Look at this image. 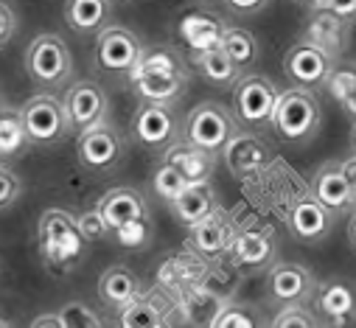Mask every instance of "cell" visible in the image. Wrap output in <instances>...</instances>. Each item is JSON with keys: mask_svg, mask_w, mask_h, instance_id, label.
Returning a JSON list of instances; mask_svg holds the SVG:
<instances>
[{"mask_svg": "<svg viewBox=\"0 0 356 328\" xmlns=\"http://www.w3.org/2000/svg\"><path fill=\"white\" fill-rule=\"evenodd\" d=\"M211 328H261V320H258V314H255L252 309H247V306H225V309L213 317Z\"/></svg>", "mask_w": 356, "mask_h": 328, "instance_id": "34", "label": "cell"}, {"mask_svg": "<svg viewBox=\"0 0 356 328\" xmlns=\"http://www.w3.org/2000/svg\"><path fill=\"white\" fill-rule=\"evenodd\" d=\"M233 236H236L233 222L227 219V213L222 208H216L202 222H197L194 227H188V244L194 247L197 256H202L208 261H213V259H219V256L227 253Z\"/></svg>", "mask_w": 356, "mask_h": 328, "instance_id": "20", "label": "cell"}, {"mask_svg": "<svg viewBox=\"0 0 356 328\" xmlns=\"http://www.w3.org/2000/svg\"><path fill=\"white\" fill-rule=\"evenodd\" d=\"M26 73L40 88H62L73 76V54L67 42L54 34H37L26 48Z\"/></svg>", "mask_w": 356, "mask_h": 328, "instance_id": "4", "label": "cell"}, {"mask_svg": "<svg viewBox=\"0 0 356 328\" xmlns=\"http://www.w3.org/2000/svg\"><path fill=\"white\" fill-rule=\"evenodd\" d=\"M350 146H353V151H356V124H353V129H350Z\"/></svg>", "mask_w": 356, "mask_h": 328, "instance_id": "46", "label": "cell"}, {"mask_svg": "<svg viewBox=\"0 0 356 328\" xmlns=\"http://www.w3.org/2000/svg\"><path fill=\"white\" fill-rule=\"evenodd\" d=\"M163 163H168L171 169L180 172L186 183H205V180H211L216 154H211L205 149H197L188 140H174L163 151Z\"/></svg>", "mask_w": 356, "mask_h": 328, "instance_id": "21", "label": "cell"}, {"mask_svg": "<svg viewBox=\"0 0 356 328\" xmlns=\"http://www.w3.org/2000/svg\"><path fill=\"white\" fill-rule=\"evenodd\" d=\"M65 23L79 37H96L110 26L113 0H65Z\"/></svg>", "mask_w": 356, "mask_h": 328, "instance_id": "22", "label": "cell"}, {"mask_svg": "<svg viewBox=\"0 0 356 328\" xmlns=\"http://www.w3.org/2000/svg\"><path fill=\"white\" fill-rule=\"evenodd\" d=\"M331 70H334V56L306 37L298 40L284 54V73L295 88H306V90L320 88L328 81Z\"/></svg>", "mask_w": 356, "mask_h": 328, "instance_id": "11", "label": "cell"}, {"mask_svg": "<svg viewBox=\"0 0 356 328\" xmlns=\"http://www.w3.org/2000/svg\"><path fill=\"white\" fill-rule=\"evenodd\" d=\"M113 236L118 238L121 247H132V250H135V247H143V244L149 241V236H152V222H149V216H146V219H140V222H132V224L115 230Z\"/></svg>", "mask_w": 356, "mask_h": 328, "instance_id": "38", "label": "cell"}, {"mask_svg": "<svg viewBox=\"0 0 356 328\" xmlns=\"http://www.w3.org/2000/svg\"><path fill=\"white\" fill-rule=\"evenodd\" d=\"M23 194V183L17 177V172H12L9 166H0V213L17 205Z\"/></svg>", "mask_w": 356, "mask_h": 328, "instance_id": "35", "label": "cell"}, {"mask_svg": "<svg viewBox=\"0 0 356 328\" xmlns=\"http://www.w3.org/2000/svg\"><path fill=\"white\" fill-rule=\"evenodd\" d=\"M314 306L317 322H325L328 328H348L356 320V284L331 278L314 286V295L309 297Z\"/></svg>", "mask_w": 356, "mask_h": 328, "instance_id": "13", "label": "cell"}, {"mask_svg": "<svg viewBox=\"0 0 356 328\" xmlns=\"http://www.w3.org/2000/svg\"><path fill=\"white\" fill-rule=\"evenodd\" d=\"M17 115L29 143H37V146H54L70 132L62 99H56L54 93H37L26 99Z\"/></svg>", "mask_w": 356, "mask_h": 328, "instance_id": "7", "label": "cell"}, {"mask_svg": "<svg viewBox=\"0 0 356 328\" xmlns=\"http://www.w3.org/2000/svg\"><path fill=\"white\" fill-rule=\"evenodd\" d=\"M129 85L140 101L152 104H177L188 90V67L174 48L157 45L143 48L135 67L129 70Z\"/></svg>", "mask_w": 356, "mask_h": 328, "instance_id": "1", "label": "cell"}, {"mask_svg": "<svg viewBox=\"0 0 356 328\" xmlns=\"http://www.w3.org/2000/svg\"><path fill=\"white\" fill-rule=\"evenodd\" d=\"M0 328H9V322H6V320H0Z\"/></svg>", "mask_w": 356, "mask_h": 328, "instance_id": "47", "label": "cell"}, {"mask_svg": "<svg viewBox=\"0 0 356 328\" xmlns=\"http://www.w3.org/2000/svg\"><path fill=\"white\" fill-rule=\"evenodd\" d=\"M118 328H165V317L152 300L135 297L132 303H127L121 309Z\"/></svg>", "mask_w": 356, "mask_h": 328, "instance_id": "29", "label": "cell"}, {"mask_svg": "<svg viewBox=\"0 0 356 328\" xmlns=\"http://www.w3.org/2000/svg\"><path fill=\"white\" fill-rule=\"evenodd\" d=\"M186 186H188V183L183 180V174L177 172V169H171L168 163H160V169H157L154 177H152V191H154L160 199H165V202H171V199L180 197Z\"/></svg>", "mask_w": 356, "mask_h": 328, "instance_id": "32", "label": "cell"}, {"mask_svg": "<svg viewBox=\"0 0 356 328\" xmlns=\"http://www.w3.org/2000/svg\"><path fill=\"white\" fill-rule=\"evenodd\" d=\"M238 129L233 113L222 107L219 101H202L197 104L183 124V140H188L197 149H205L211 154H222L225 143Z\"/></svg>", "mask_w": 356, "mask_h": 328, "instance_id": "6", "label": "cell"}, {"mask_svg": "<svg viewBox=\"0 0 356 328\" xmlns=\"http://www.w3.org/2000/svg\"><path fill=\"white\" fill-rule=\"evenodd\" d=\"M59 320H62L65 328H110V325H107L90 306H87V303H79V300L67 303V306L59 311Z\"/></svg>", "mask_w": 356, "mask_h": 328, "instance_id": "33", "label": "cell"}, {"mask_svg": "<svg viewBox=\"0 0 356 328\" xmlns=\"http://www.w3.org/2000/svg\"><path fill=\"white\" fill-rule=\"evenodd\" d=\"M278 88L264 73H244L233 85V118L247 129L270 126Z\"/></svg>", "mask_w": 356, "mask_h": 328, "instance_id": "5", "label": "cell"}, {"mask_svg": "<svg viewBox=\"0 0 356 328\" xmlns=\"http://www.w3.org/2000/svg\"><path fill=\"white\" fill-rule=\"evenodd\" d=\"M225 28H227V26H225L216 15L194 12V15H186V17H183V23H180V37L186 40V45H188L194 54H200V51H208V48H219Z\"/></svg>", "mask_w": 356, "mask_h": 328, "instance_id": "25", "label": "cell"}, {"mask_svg": "<svg viewBox=\"0 0 356 328\" xmlns=\"http://www.w3.org/2000/svg\"><path fill=\"white\" fill-rule=\"evenodd\" d=\"M317 12H328L345 23H356V0H320V3L314 6Z\"/></svg>", "mask_w": 356, "mask_h": 328, "instance_id": "40", "label": "cell"}, {"mask_svg": "<svg viewBox=\"0 0 356 328\" xmlns=\"http://www.w3.org/2000/svg\"><path fill=\"white\" fill-rule=\"evenodd\" d=\"M348 31H350V23L328 15V12H317L314 9V17L309 23V31H306V40H312L314 45L325 48L334 59L345 51L348 45Z\"/></svg>", "mask_w": 356, "mask_h": 328, "instance_id": "26", "label": "cell"}, {"mask_svg": "<svg viewBox=\"0 0 356 328\" xmlns=\"http://www.w3.org/2000/svg\"><path fill=\"white\" fill-rule=\"evenodd\" d=\"M37 236H40L45 264L51 270H62V272H67L70 267L79 264V259L84 253V244H87L76 227V216L62 211V208H48L40 216Z\"/></svg>", "mask_w": 356, "mask_h": 328, "instance_id": "3", "label": "cell"}, {"mask_svg": "<svg viewBox=\"0 0 356 328\" xmlns=\"http://www.w3.org/2000/svg\"><path fill=\"white\" fill-rule=\"evenodd\" d=\"M124 154H127V140L107 121L99 124V126H90V129L79 132L76 157H79V166L84 172L107 174V172H113L118 163L124 160Z\"/></svg>", "mask_w": 356, "mask_h": 328, "instance_id": "8", "label": "cell"}, {"mask_svg": "<svg viewBox=\"0 0 356 328\" xmlns=\"http://www.w3.org/2000/svg\"><path fill=\"white\" fill-rule=\"evenodd\" d=\"M314 286H317V278L295 261L270 264V272H266V295L284 309L309 303V297L314 295Z\"/></svg>", "mask_w": 356, "mask_h": 328, "instance_id": "14", "label": "cell"}, {"mask_svg": "<svg viewBox=\"0 0 356 328\" xmlns=\"http://www.w3.org/2000/svg\"><path fill=\"white\" fill-rule=\"evenodd\" d=\"M171 213L177 216V222L186 224V227H194L197 222H202L208 213H213L219 208L216 202V191L213 186L205 180V183H188L183 188V194L171 199Z\"/></svg>", "mask_w": 356, "mask_h": 328, "instance_id": "23", "label": "cell"}, {"mask_svg": "<svg viewBox=\"0 0 356 328\" xmlns=\"http://www.w3.org/2000/svg\"><path fill=\"white\" fill-rule=\"evenodd\" d=\"M270 126L286 143H295V146L309 143L323 126V107H320V101L312 90L289 88V90L278 93Z\"/></svg>", "mask_w": 356, "mask_h": 328, "instance_id": "2", "label": "cell"}, {"mask_svg": "<svg viewBox=\"0 0 356 328\" xmlns=\"http://www.w3.org/2000/svg\"><path fill=\"white\" fill-rule=\"evenodd\" d=\"M96 211L102 213V219H104V224H107L110 233H115V230H121V227H127V224L140 222V219L149 216V205H146L143 194L138 188H129V186L110 188L99 199Z\"/></svg>", "mask_w": 356, "mask_h": 328, "instance_id": "19", "label": "cell"}, {"mask_svg": "<svg viewBox=\"0 0 356 328\" xmlns=\"http://www.w3.org/2000/svg\"><path fill=\"white\" fill-rule=\"evenodd\" d=\"M194 65L202 73V79L211 81L213 88H233L241 76V67L230 62V56L222 48H208V51L194 54Z\"/></svg>", "mask_w": 356, "mask_h": 328, "instance_id": "27", "label": "cell"}, {"mask_svg": "<svg viewBox=\"0 0 356 328\" xmlns=\"http://www.w3.org/2000/svg\"><path fill=\"white\" fill-rule=\"evenodd\" d=\"M222 157L227 169L236 177H247L255 172H264L273 163V149L255 129H236L233 138L225 143Z\"/></svg>", "mask_w": 356, "mask_h": 328, "instance_id": "16", "label": "cell"}, {"mask_svg": "<svg viewBox=\"0 0 356 328\" xmlns=\"http://www.w3.org/2000/svg\"><path fill=\"white\" fill-rule=\"evenodd\" d=\"M222 3L233 12V15H241V17H252L258 12H264L270 6V0H222Z\"/></svg>", "mask_w": 356, "mask_h": 328, "instance_id": "41", "label": "cell"}, {"mask_svg": "<svg viewBox=\"0 0 356 328\" xmlns=\"http://www.w3.org/2000/svg\"><path fill=\"white\" fill-rule=\"evenodd\" d=\"M76 227H79L84 241H102V238L110 236V230H107V224H104V219H102V213L96 208L79 213L76 216Z\"/></svg>", "mask_w": 356, "mask_h": 328, "instance_id": "37", "label": "cell"}, {"mask_svg": "<svg viewBox=\"0 0 356 328\" xmlns=\"http://www.w3.org/2000/svg\"><path fill=\"white\" fill-rule=\"evenodd\" d=\"M62 107H65V115H67V126L70 132H84L90 126H99L107 121V113H110V99L104 93V88L99 81H73L67 88L65 99H62Z\"/></svg>", "mask_w": 356, "mask_h": 328, "instance_id": "10", "label": "cell"}, {"mask_svg": "<svg viewBox=\"0 0 356 328\" xmlns=\"http://www.w3.org/2000/svg\"><path fill=\"white\" fill-rule=\"evenodd\" d=\"M334 219L337 216L325 205H320L312 194L295 199L292 208L286 211V227H289L292 238L300 244H320L323 238H328Z\"/></svg>", "mask_w": 356, "mask_h": 328, "instance_id": "17", "label": "cell"}, {"mask_svg": "<svg viewBox=\"0 0 356 328\" xmlns=\"http://www.w3.org/2000/svg\"><path fill=\"white\" fill-rule=\"evenodd\" d=\"M350 219H348V241H350V247H353V253H356V208L348 213Z\"/></svg>", "mask_w": 356, "mask_h": 328, "instance_id": "44", "label": "cell"}, {"mask_svg": "<svg viewBox=\"0 0 356 328\" xmlns=\"http://www.w3.org/2000/svg\"><path fill=\"white\" fill-rule=\"evenodd\" d=\"M135 297H140V281L129 267H110L107 272H102V278H99V300L104 306L121 311Z\"/></svg>", "mask_w": 356, "mask_h": 328, "instance_id": "24", "label": "cell"}, {"mask_svg": "<svg viewBox=\"0 0 356 328\" xmlns=\"http://www.w3.org/2000/svg\"><path fill=\"white\" fill-rule=\"evenodd\" d=\"M292 3H298V6H306V9H314L320 0H292Z\"/></svg>", "mask_w": 356, "mask_h": 328, "instance_id": "45", "label": "cell"}, {"mask_svg": "<svg viewBox=\"0 0 356 328\" xmlns=\"http://www.w3.org/2000/svg\"><path fill=\"white\" fill-rule=\"evenodd\" d=\"M132 132H135L140 146H146L152 151H165L174 140H180L183 126L177 121L174 107L140 101V107L132 118Z\"/></svg>", "mask_w": 356, "mask_h": 328, "instance_id": "12", "label": "cell"}, {"mask_svg": "<svg viewBox=\"0 0 356 328\" xmlns=\"http://www.w3.org/2000/svg\"><path fill=\"white\" fill-rule=\"evenodd\" d=\"M275 253H278V241L270 227L238 230L227 247L233 267L247 270V272H258V270H266L270 264H275Z\"/></svg>", "mask_w": 356, "mask_h": 328, "instance_id": "15", "label": "cell"}, {"mask_svg": "<svg viewBox=\"0 0 356 328\" xmlns=\"http://www.w3.org/2000/svg\"><path fill=\"white\" fill-rule=\"evenodd\" d=\"M140 51H143V42L135 31L124 26H107L96 34L93 59H96V67L107 76H129Z\"/></svg>", "mask_w": 356, "mask_h": 328, "instance_id": "9", "label": "cell"}, {"mask_svg": "<svg viewBox=\"0 0 356 328\" xmlns=\"http://www.w3.org/2000/svg\"><path fill=\"white\" fill-rule=\"evenodd\" d=\"M309 194L325 205L334 216H348L356 202H353V194H350V186L345 180V172H342V163L339 160H328L314 172L312 177V186H309Z\"/></svg>", "mask_w": 356, "mask_h": 328, "instance_id": "18", "label": "cell"}, {"mask_svg": "<svg viewBox=\"0 0 356 328\" xmlns=\"http://www.w3.org/2000/svg\"><path fill=\"white\" fill-rule=\"evenodd\" d=\"M342 172H345V180L350 186V194H353V202H356V154L342 160Z\"/></svg>", "mask_w": 356, "mask_h": 328, "instance_id": "42", "label": "cell"}, {"mask_svg": "<svg viewBox=\"0 0 356 328\" xmlns=\"http://www.w3.org/2000/svg\"><path fill=\"white\" fill-rule=\"evenodd\" d=\"M325 85L342 110L356 121V67H334Z\"/></svg>", "mask_w": 356, "mask_h": 328, "instance_id": "30", "label": "cell"}, {"mask_svg": "<svg viewBox=\"0 0 356 328\" xmlns=\"http://www.w3.org/2000/svg\"><path fill=\"white\" fill-rule=\"evenodd\" d=\"M270 328H320V322H317V317H314L312 311H306L303 306H286V309L273 320Z\"/></svg>", "mask_w": 356, "mask_h": 328, "instance_id": "36", "label": "cell"}, {"mask_svg": "<svg viewBox=\"0 0 356 328\" xmlns=\"http://www.w3.org/2000/svg\"><path fill=\"white\" fill-rule=\"evenodd\" d=\"M17 28H20L17 12L6 3V0H0V48L12 45V40L17 37Z\"/></svg>", "mask_w": 356, "mask_h": 328, "instance_id": "39", "label": "cell"}, {"mask_svg": "<svg viewBox=\"0 0 356 328\" xmlns=\"http://www.w3.org/2000/svg\"><path fill=\"white\" fill-rule=\"evenodd\" d=\"M219 48H222V51L230 56V62H236L238 67H247L250 62L258 59V42H255V37H252L247 28H238V26H227V28H225Z\"/></svg>", "mask_w": 356, "mask_h": 328, "instance_id": "28", "label": "cell"}, {"mask_svg": "<svg viewBox=\"0 0 356 328\" xmlns=\"http://www.w3.org/2000/svg\"><path fill=\"white\" fill-rule=\"evenodd\" d=\"M29 143L26 129L20 124V115L12 110H0V154H17Z\"/></svg>", "mask_w": 356, "mask_h": 328, "instance_id": "31", "label": "cell"}, {"mask_svg": "<svg viewBox=\"0 0 356 328\" xmlns=\"http://www.w3.org/2000/svg\"><path fill=\"white\" fill-rule=\"evenodd\" d=\"M31 328H65V325H62L59 314H42V317H37L31 322Z\"/></svg>", "mask_w": 356, "mask_h": 328, "instance_id": "43", "label": "cell"}]
</instances>
